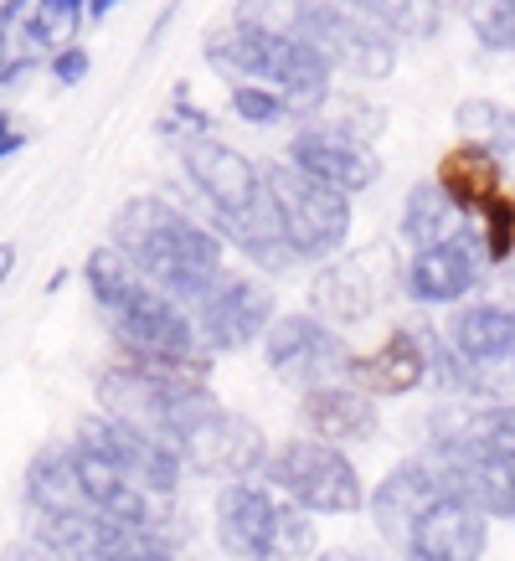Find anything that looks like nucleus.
<instances>
[{"label":"nucleus","mask_w":515,"mask_h":561,"mask_svg":"<svg viewBox=\"0 0 515 561\" xmlns=\"http://www.w3.org/2000/svg\"><path fill=\"white\" fill-rule=\"evenodd\" d=\"M433 324H397L392 335L371 351V356L356 360V387L366 397H412L417 387L433 381Z\"/></svg>","instance_id":"nucleus-18"},{"label":"nucleus","mask_w":515,"mask_h":561,"mask_svg":"<svg viewBox=\"0 0 515 561\" xmlns=\"http://www.w3.org/2000/svg\"><path fill=\"white\" fill-rule=\"evenodd\" d=\"M171 443L186 474L202 479H222V484H238V479H263V463H268V438L263 427L248 423L242 412L222 408L217 391L196 397L171 427Z\"/></svg>","instance_id":"nucleus-5"},{"label":"nucleus","mask_w":515,"mask_h":561,"mask_svg":"<svg viewBox=\"0 0 515 561\" xmlns=\"http://www.w3.org/2000/svg\"><path fill=\"white\" fill-rule=\"evenodd\" d=\"M83 284L88 299L99 309L108 341L119 345L124 360L139 366H160V371L181 376H211V351L196 335L191 309H181L175 299L154 289L145 273H135V263H124L108 242L93 248L83 257Z\"/></svg>","instance_id":"nucleus-1"},{"label":"nucleus","mask_w":515,"mask_h":561,"mask_svg":"<svg viewBox=\"0 0 515 561\" xmlns=\"http://www.w3.org/2000/svg\"><path fill=\"white\" fill-rule=\"evenodd\" d=\"M428 459L444 469L454 494H464L469 505H480L490 520L515 526V463L500 459L495 448L480 438V427L448 433V438H428Z\"/></svg>","instance_id":"nucleus-13"},{"label":"nucleus","mask_w":515,"mask_h":561,"mask_svg":"<svg viewBox=\"0 0 515 561\" xmlns=\"http://www.w3.org/2000/svg\"><path fill=\"white\" fill-rule=\"evenodd\" d=\"M21 494H26V511L32 515H83L88 511L68 438L36 448L32 463H26V479H21Z\"/></svg>","instance_id":"nucleus-23"},{"label":"nucleus","mask_w":515,"mask_h":561,"mask_svg":"<svg viewBox=\"0 0 515 561\" xmlns=\"http://www.w3.org/2000/svg\"><path fill=\"white\" fill-rule=\"evenodd\" d=\"M36 72H47V57H36V51H26V47L11 51V62L0 68V93H21Z\"/></svg>","instance_id":"nucleus-33"},{"label":"nucleus","mask_w":515,"mask_h":561,"mask_svg":"<svg viewBox=\"0 0 515 561\" xmlns=\"http://www.w3.org/2000/svg\"><path fill=\"white\" fill-rule=\"evenodd\" d=\"M278 515H284V500L263 479L222 484L211 505L217 546L232 561H278Z\"/></svg>","instance_id":"nucleus-16"},{"label":"nucleus","mask_w":515,"mask_h":561,"mask_svg":"<svg viewBox=\"0 0 515 561\" xmlns=\"http://www.w3.org/2000/svg\"><path fill=\"white\" fill-rule=\"evenodd\" d=\"M88 72H93V57H88V47H78V42L47 57V78H52L57 88H78Z\"/></svg>","instance_id":"nucleus-32"},{"label":"nucleus","mask_w":515,"mask_h":561,"mask_svg":"<svg viewBox=\"0 0 515 561\" xmlns=\"http://www.w3.org/2000/svg\"><path fill=\"white\" fill-rule=\"evenodd\" d=\"M191 320H196V335H202L211 356H232V351H248V345H263L268 324L278 320L274 289L258 273L227 268L217 278V289L191 309Z\"/></svg>","instance_id":"nucleus-12"},{"label":"nucleus","mask_w":515,"mask_h":561,"mask_svg":"<svg viewBox=\"0 0 515 561\" xmlns=\"http://www.w3.org/2000/svg\"><path fill=\"white\" fill-rule=\"evenodd\" d=\"M263 175H268V196H274L284 238L299 253V263L320 268L330 257H341L345 242H351V196L309 181L305 171H294L289 160H268Z\"/></svg>","instance_id":"nucleus-8"},{"label":"nucleus","mask_w":515,"mask_h":561,"mask_svg":"<svg viewBox=\"0 0 515 561\" xmlns=\"http://www.w3.org/2000/svg\"><path fill=\"white\" fill-rule=\"evenodd\" d=\"M444 341L464 360H490V366H515V305H459L444 320Z\"/></svg>","instance_id":"nucleus-22"},{"label":"nucleus","mask_w":515,"mask_h":561,"mask_svg":"<svg viewBox=\"0 0 515 561\" xmlns=\"http://www.w3.org/2000/svg\"><path fill=\"white\" fill-rule=\"evenodd\" d=\"M309 557H320L314 515H305L299 505L284 500V515H278V561H309Z\"/></svg>","instance_id":"nucleus-30"},{"label":"nucleus","mask_w":515,"mask_h":561,"mask_svg":"<svg viewBox=\"0 0 515 561\" xmlns=\"http://www.w3.org/2000/svg\"><path fill=\"white\" fill-rule=\"evenodd\" d=\"M480 242H484V253H490V263H500V268L515 257V191H505L480 217Z\"/></svg>","instance_id":"nucleus-29"},{"label":"nucleus","mask_w":515,"mask_h":561,"mask_svg":"<svg viewBox=\"0 0 515 561\" xmlns=\"http://www.w3.org/2000/svg\"><path fill=\"white\" fill-rule=\"evenodd\" d=\"M284 160H289L294 171H305L309 181L351 196V202L366 196V191L381 181V154L371 150V139L351 135V129L335 119L294 124L289 145H284Z\"/></svg>","instance_id":"nucleus-11"},{"label":"nucleus","mask_w":515,"mask_h":561,"mask_svg":"<svg viewBox=\"0 0 515 561\" xmlns=\"http://www.w3.org/2000/svg\"><path fill=\"white\" fill-rule=\"evenodd\" d=\"M351 5L356 16H366L377 32H387L402 47V42H433V36L444 32V0H341Z\"/></svg>","instance_id":"nucleus-25"},{"label":"nucleus","mask_w":515,"mask_h":561,"mask_svg":"<svg viewBox=\"0 0 515 561\" xmlns=\"http://www.w3.org/2000/svg\"><path fill=\"white\" fill-rule=\"evenodd\" d=\"M78 438H88L99 454L119 463L124 474L135 479L139 490L160 500V505H175V494H181V479H186V463L175 454L171 438H160V433H145V427H129V423H114V417H83L78 423Z\"/></svg>","instance_id":"nucleus-14"},{"label":"nucleus","mask_w":515,"mask_h":561,"mask_svg":"<svg viewBox=\"0 0 515 561\" xmlns=\"http://www.w3.org/2000/svg\"><path fill=\"white\" fill-rule=\"evenodd\" d=\"M175 160H181V175H186L191 196L206 206L211 217V232L227 238L232 227L263 211L268 206V175L253 154H242L238 145H227L222 135H196L186 145H175Z\"/></svg>","instance_id":"nucleus-6"},{"label":"nucleus","mask_w":515,"mask_h":561,"mask_svg":"<svg viewBox=\"0 0 515 561\" xmlns=\"http://www.w3.org/2000/svg\"><path fill=\"white\" fill-rule=\"evenodd\" d=\"M454 129L464 139H474L484 150H495V160L505 165V181L515 191V108L495 99H464L454 103Z\"/></svg>","instance_id":"nucleus-26"},{"label":"nucleus","mask_w":515,"mask_h":561,"mask_svg":"<svg viewBox=\"0 0 515 561\" xmlns=\"http://www.w3.org/2000/svg\"><path fill=\"white\" fill-rule=\"evenodd\" d=\"M397 238L408 242L412 253L417 248H433L444 238H459V206L448 202V191L438 181H412L408 196H402V211H397Z\"/></svg>","instance_id":"nucleus-24"},{"label":"nucleus","mask_w":515,"mask_h":561,"mask_svg":"<svg viewBox=\"0 0 515 561\" xmlns=\"http://www.w3.org/2000/svg\"><path fill=\"white\" fill-rule=\"evenodd\" d=\"M263 484L278 494V500H289L299 505L305 515H360L366 511V484H360V469L351 463L345 448L335 443H320V438H284L268 454L263 463Z\"/></svg>","instance_id":"nucleus-4"},{"label":"nucleus","mask_w":515,"mask_h":561,"mask_svg":"<svg viewBox=\"0 0 515 561\" xmlns=\"http://www.w3.org/2000/svg\"><path fill=\"white\" fill-rule=\"evenodd\" d=\"M490 278V253H484L480 232H459V238H444L433 248H417V253L402 263V294L412 305H459Z\"/></svg>","instance_id":"nucleus-15"},{"label":"nucleus","mask_w":515,"mask_h":561,"mask_svg":"<svg viewBox=\"0 0 515 561\" xmlns=\"http://www.w3.org/2000/svg\"><path fill=\"white\" fill-rule=\"evenodd\" d=\"M202 57L211 72H222L227 83H253L274 88L294 103L299 124L320 119L335 103V72L320 51L309 47L305 36L278 32V26H258V21L227 16L222 26H211L202 36Z\"/></svg>","instance_id":"nucleus-3"},{"label":"nucleus","mask_w":515,"mask_h":561,"mask_svg":"<svg viewBox=\"0 0 515 561\" xmlns=\"http://www.w3.org/2000/svg\"><path fill=\"white\" fill-rule=\"evenodd\" d=\"M114 5H124V0H88V21H103Z\"/></svg>","instance_id":"nucleus-37"},{"label":"nucleus","mask_w":515,"mask_h":561,"mask_svg":"<svg viewBox=\"0 0 515 561\" xmlns=\"http://www.w3.org/2000/svg\"><path fill=\"white\" fill-rule=\"evenodd\" d=\"M26 150V135H21L16 124H11V114H5V103H0V165L11 160V154Z\"/></svg>","instance_id":"nucleus-34"},{"label":"nucleus","mask_w":515,"mask_h":561,"mask_svg":"<svg viewBox=\"0 0 515 561\" xmlns=\"http://www.w3.org/2000/svg\"><path fill=\"white\" fill-rule=\"evenodd\" d=\"M263 360H268V371L289 391L309 397V391H325V387H356L360 356L345 345V335L335 324H325L309 309H289V314H278L268 324Z\"/></svg>","instance_id":"nucleus-7"},{"label":"nucleus","mask_w":515,"mask_h":561,"mask_svg":"<svg viewBox=\"0 0 515 561\" xmlns=\"http://www.w3.org/2000/svg\"><path fill=\"white\" fill-rule=\"evenodd\" d=\"M16 273V242H0V284Z\"/></svg>","instance_id":"nucleus-35"},{"label":"nucleus","mask_w":515,"mask_h":561,"mask_svg":"<svg viewBox=\"0 0 515 561\" xmlns=\"http://www.w3.org/2000/svg\"><path fill=\"white\" fill-rule=\"evenodd\" d=\"M294 36H305L309 47L330 62L335 78L356 83H387L397 72V42L377 32L366 16H356L341 0H299L294 5Z\"/></svg>","instance_id":"nucleus-9"},{"label":"nucleus","mask_w":515,"mask_h":561,"mask_svg":"<svg viewBox=\"0 0 515 561\" xmlns=\"http://www.w3.org/2000/svg\"><path fill=\"white\" fill-rule=\"evenodd\" d=\"M227 103H232V114H238L242 124H253V129H274V124H299L294 103L284 99V93H274V88L238 83L232 93H227Z\"/></svg>","instance_id":"nucleus-28"},{"label":"nucleus","mask_w":515,"mask_h":561,"mask_svg":"<svg viewBox=\"0 0 515 561\" xmlns=\"http://www.w3.org/2000/svg\"><path fill=\"white\" fill-rule=\"evenodd\" d=\"M314 561H371L366 551H356V546H341V551H320Z\"/></svg>","instance_id":"nucleus-36"},{"label":"nucleus","mask_w":515,"mask_h":561,"mask_svg":"<svg viewBox=\"0 0 515 561\" xmlns=\"http://www.w3.org/2000/svg\"><path fill=\"white\" fill-rule=\"evenodd\" d=\"M433 181L448 191V202L459 206V217H474L480 221L490 206L511 191V181H505V165L495 160V150H484V145H474V139H459L454 150L438 154V171H433Z\"/></svg>","instance_id":"nucleus-20"},{"label":"nucleus","mask_w":515,"mask_h":561,"mask_svg":"<svg viewBox=\"0 0 515 561\" xmlns=\"http://www.w3.org/2000/svg\"><path fill=\"white\" fill-rule=\"evenodd\" d=\"M464 26L484 51L511 57L515 51V0H459Z\"/></svg>","instance_id":"nucleus-27"},{"label":"nucleus","mask_w":515,"mask_h":561,"mask_svg":"<svg viewBox=\"0 0 515 561\" xmlns=\"http://www.w3.org/2000/svg\"><path fill=\"white\" fill-rule=\"evenodd\" d=\"M108 248L135 263L154 289L181 309H196L227 273V242L211 232V221L191 217L171 196H129L108 221Z\"/></svg>","instance_id":"nucleus-2"},{"label":"nucleus","mask_w":515,"mask_h":561,"mask_svg":"<svg viewBox=\"0 0 515 561\" xmlns=\"http://www.w3.org/2000/svg\"><path fill=\"white\" fill-rule=\"evenodd\" d=\"M392 289H402V268L381 242H371L360 253H341L309 273V314H320L345 335V330L371 320Z\"/></svg>","instance_id":"nucleus-10"},{"label":"nucleus","mask_w":515,"mask_h":561,"mask_svg":"<svg viewBox=\"0 0 515 561\" xmlns=\"http://www.w3.org/2000/svg\"><path fill=\"white\" fill-rule=\"evenodd\" d=\"M480 438L495 448L500 459L515 463V402H505V408H484L480 417Z\"/></svg>","instance_id":"nucleus-31"},{"label":"nucleus","mask_w":515,"mask_h":561,"mask_svg":"<svg viewBox=\"0 0 515 561\" xmlns=\"http://www.w3.org/2000/svg\"><path fill=\"white\" fill-rule=\"evenodd\" d=\"M444 494H448V479H444V469H438V463H433V459H408V463H397L392 474L371 490L366 515H371V526H377L381 541L402 557V551H408V541H412V526H417V520H423V515H428Z\"/></svg>","instance_id":"nucleus-17"},{"label":"nucleus","mask_w":515,"mask_h":561,"mask_svg":"<svg viewBox=\"0 0 515 561\" xmlns=\"http://www.w3.org/2000/svg\"><path fill=\"white\" fill-rule=\"evenodd\" d=\"M490 551V515L448 490L417 526L402 561H480Z\"/></svg>","instance_id":"nucleus-19"},{"label":"nucleus","mask_w":515,"mask_h":561,"mask_svg":"<svg viewBox=\"0 0 515 561\" xmlns=\"http://www.w3.org/2000/svg\"><path fill=\"white\" fill-rule=\"evenodd\" d=\"M299 417H305L309 438L335 443V448H356V443H371L381 427L377 397H366L360 387H325L299 397Z\"/></svg>","instance_id":"nucleus-21"}]
</instances>
